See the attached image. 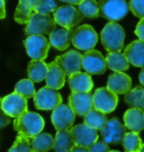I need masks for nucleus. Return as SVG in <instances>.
I'll use <instances>...</instances> for the list:
<instances>
[{
  "label": "nucleus",
  "mask_w": 144,
  "mask_h": 152,
  "mask_svg": "<svg viewBox=\"0 0 144 152\" xmlns=\"http://www.w3.org/2000/svg\"><path fill=\"white\" fill-rule=\"evenodd\" d=\"M31 144L35 152H48L54 148V137L48 133L41 132L33 137Z\"/></svg>",
  "instance_id": "obj_27"
},
{
  "label": "nucleus",
  "mask_w": 144,
  "mask_h": 152,
  "mask_svg": "<svg viewBox=\"0 0 144 152\" xmlns=\"http://www.w3.org/2000/svg\"><path fill=\"white\" fill-rule=\"evenodd\" d=\"M59 1H62V2H67V4H69V5H79V2H80L81 0H59Z\"/></svg>",
  "instance_id": "obj_41"
},
{
  "label": "nucleus",
  "mask_w": 144,
  "mask_h": 152,
  "mask_svg": "<svg viewBox=\"0 0 144 152\" xmlns=\"http://www.w3.org/2000/svg\"><path fill=\"white\" fill-rule=\"evenodd\" d=\"M9 122H10L9 116L6 114L5 112L2 110V108L0 107V129H2V127L7 126V125L9 124Z\"/></svg>",
  "instance_id": "obj_38"
},
{
  "label": "nucleus",
  "mask_w": 144,
  "mask_h": 152,
  "mask_svg": "<svg viewBox=\"0 0 144 152\" xmlns=\"http://www.w3.org/2000/svg\"><path fill=\"white\" fill-rule=\"evenodd\" d=\"M38 0H19L15 10L14 18L18 24H27L35 7L37 5Z\"/></svg>",
  "instance_id": "obj_23"
},
{
  "label": "nucleus",
  "mask_w": 144,
  "mask_h": 152,
  "mask_svg": "<svg viewBox=\"0 0 144 152\" xmlns=\"http://www.w3.org/2000/svg\"><path fill=\"white\" fill-rule=\"evenodd\" d=\"M46 86L55 90H59L65 83V73L56 64V62H51L48 64V73L45 77Z\"/></svg>",
  "instance_id": "obj_22"
},
{
  "label": "nucleus",
  "mask_w": 144,
  "mask_h": 152,
  "mask_svg": "<svg viewBox=\"0 0 144 152\" xmlns=\"http://www.w3.org/2000/svg\"><path fill=\"white\" fill-rule=\"evenodd\" d=\"M99 16L110 22H117L127 15L129 7L126 0H99Z\"/></svg>",
  "instance_id": "obj_3"
},
{
  "label": "nucleus",
  "mask_w": 144,
  "mask_h": 152,
  "mask_svg": "<svg viewBox=\"0 0 144 152\" xmlns=\"http://www.w3.org/2000/svg\"><path fill=\"white\" fill-rule=\"evenodd\" d=\"M82 68L89 75H102L107 69L106 59L97 50L86 51L82 54Z\"/></svg>",
  "instance_id": "obj_14"
},
{
  "label": "nucleus",
  "mask_w": 144,
  "mask_h": 152,
  "mask_svg": "<svg viewBox=\"0 0 144 152\" xmlns=\"http://www.w3.org/2000/svg\"><path fill=\"white\" fill-rule=\"evenodd\" d=\"M126 134V127L122 124V122L114 117L107 120L106 124L104 125L99 135L102 141L106 142L107 144H121L123 142L124 136Z\"/></svg>",
  "instance_id": "obj_8"
},
{
  "label": "nucleus",
  "mask_w": 144,
  "mask_h": 152,
  "mask_svg": "<svg viewBox=\"0 0 144 152\" xmlns=\"http://www.w3.org/2000/svg\"><path fill=\"white\" fill-rule=\"evenodd\" d=\"M51 120L56 131L71 130L75 120V112L71 109L69 105L60 104L52 112Z\"/></svg>",
  "instance_id": "obj_13"
},
{
  "label": "nucleus",
  "mask_w": 144,
  "mask_h": 152,
  "mask_svg": "<svg viewBox=\"0 0 144 152\" xmlns=\"http://www.w3.org/2000/svg\"><path fill=\"white\" fill-rule=\"evenodd\" d=\"M72 140L75 142V145L81 148L88 149L91 147L96 141H98V131L92 129L87 124H78L75 126H72V129L70 130Z\"/></svg>",
  "instance_id": "obj_11"
},
{
  "label": "nucleus",
  "mask_w": 144,
  "mask_h": 152,
  "mask_svg": "<svg viewBox=\"0 0 144 152\" xmlns=\"http://www.w3.org/2000/svg\"><path fill=\"white\" fill-rule=\"evenodd\" d=\"M124 125L132 132L140 133L144 130V110L140 108L127 109L124 114Z\"/></svg>",
  "instance_id": "obj_21"
},
{
  "label": "nucleus",
  "mask_w": 144,
  "mask_h": 152,
  "mask_svg": "<svg viewBox=\"0 0 144 152\" xmlns=\"http://www.w3.org/2000/svg\"><path fill=\"white\" fill-rule=\"evenodd\" d=\"M0 103H1V98H0Z\"/></svg>",
  "instance_id": "obj_45"
},
{
  "label": "nucleus",
  "mask_w": 144,
  "mask_h": 152,
  "mask_svg": "<svg viewBox=\"0 0 144 152\" xmlns=\"http://www.w3.org/2000/svg\"><path fill=\"white\" fill-rule=\"evenodd\" d=\"M9 152H35V151L33 150L29 139L26 137V136L18 134L17 137L15 139L14 144L9 149Z\"/></svg>",
  "instance_id": "obj_33"
},
{
  "label": "nucleus",
  "mask_w": 144,
  "mask_h": 152,
  "mask_svg": "<svg viewBox=\"0 0 144 152\" xmlns=\"http://www.w3.org/2000/svg\"><path fill=\"white\" fill-rule=\"evenodd\" d=\"M68 83L72 92H90L94 88V81L87 72H77L69 76Z\"/></svg>",
  "instance_id": "obj_19"
},
{
  "label": "nucleus",
  "mask_w": 144,
  "mask_h": 152,
  "mask_svg": "<svg viewBox=\"0 0 144 152\" xmlns=\"http://www.w3.org/2000/svg\"><path fill=\"white\" fill-rule=\"evenodd\" d=\"M128 7L134 16L144 18V0H131Z\"/></svg>",
  "instance_id": "obj_35"
},
{
  "label": "nucleus",
  "mask_w": 144,
  "mask_h": 152,
  "mask_svg": "<svg viewBox=\"0 0 144 152\" xmlns=\"http://www.w3.org/2000/svg\"><path fill=\"white\" fill-rule=\"evenodd\" d=\"M78 11L82 18H97L99 16V7L97 0H81Z\"/></svg>",
  "instance_id": "obj_30"
},
{
  "label": "nucleus",
  "mask_w": 144,
  "mask_h": 152,
  "mask_svg": "<svg viewBox=\"0 0 144 152\" xmlns=\"http://www.w3.org/2000/svg\"><path fill=\"white\" fill-rule=\"evenodd\" d=\"M56 26V23L54 22L53 17L50 15H43V14H33L28 23L26 24L25 34L27 36L29 35H46L50 34Z\"/></svg>",
  "instance_id": "obj_5"
},
{
  "label": "nucleus",
  "mask_w": 144,
  "mask_h": 152,
  "mask_svg": "<svg viewBox=\"0 0 144 152\" xmlns=\"http://www.w3.org/2000/svg\"><path fill=\"white\" fill-rule=\"evenodd\" d=\"M140 152H144V142L142 143V147H141V149H140Z\"/></svg>",
  "instance_id": "obj_43"
},
{
  "label": "nucleus",
  "mask_w": 144,
  "mask_h": 152,
  "mask_svg": "<svg viewBox=\"0 0 144 152\" xmlns=\"http://www.w3.org/2000/svg\"><path fill=\"white\" fill-rule=\"evenodd\" d=\"M48 73V64L44 61L32 60L27 66V75L28 79L33 82H42L45 80V77Z\"/></svg>",
  "instance_id": "obj_25"
},
{
  "label": "nucleus",
  "mask_w": 144,
  "mask_h": 152,
  "mask_svg": "<svg viewBox=\"0 0 144 152\" xmlns=\"http://www.w3.org/2000/svg\"><path fill=\"white\" fill-rule=\"evenodd\" d=\"M55 62L63 70L65 76H71L80 72L82 68V54L75 50H71L64 54L56 56Z\"/></svg>",
  "instance_id": "obj_15"
},
{
  "label": "nucleus",
  "mask_w": 144,
  "mask_h": 152,
  "mask_svg": "<svg viewBox=\"0 0 144 152\" xmlns=\"http://www.w3.org/2000/svg\"><path fill=\"white\" fill-rule=\"evenodd\" d=\"M109 152H121V151H117V150H110Z\"/></svg>",
  "instance_id": "obj_44"
},
{
  "label": "nucleus",
  "mask_w": 144,
  "mask_h": 152,
  "mask_svg": "<svg viewBox=\"0 0 144 152\" xmlns=\"http://www.w3.org/2000/svg\"><path fill=\"white\" fill-rule=\"evenodd\" d=\"M69 106L75 115L85 116L92 109V95L90 92H72L69 96Z\"/></svg>",
  "instance_id": "obj_16"
},
{
  "label": "nucleus",
  "mask_w": 144,
  "mask_h": 152,
  "mask_svg": "<svg viewBox=\"0 0 144 152\" xmlns=\"http://www.w3.org/2000/svg\"><path fill=\"white\" fill-rule=\"evenodd\" d=\"M53 19L56 23V25H59L61 27L72 29L83 18L81 17L77 8H75L72 5H65L59 7L54 11Z\"/></svg>",
  "instance_id": "obj_12"
},
{
  "label": "nucleus",
  "mask_w": 144,
  "mask_h": 152,
  "mask_svg": "<svg viewBox=\"0 0 144 152\" xmlns=\"http://www.w3.org/2000/svg\"><path fill=\"white\" fill-rule=\"evenodd\" d=\"M139 80L142 85V87H144V68H142V70L140 72V76H139Z\"/></svg>",
  "instance_id": "obj_42"
},
{
  "label": "nucleus",
  "mask_w": 144,
  "mask_h": 152,
  "mask_svg": "<svg viewBox=\"0 0 144 152\" xmlns=\"http://www.w3.org/2000/svg\"><path fill=\"white\" fill-rule=\"evenodd\" d=\"M135 152H140V151H135Z\"/></svg>",
  "instance_id": "obj_46"
},
{
  "label": "nucleus",
  "mask_w": 144,
  "mask_h": 152,
  "mask_svg": "<svg viewBox=\"0 0 144 152\" xmlns=\"http://www.w3.org/2000/svg\"><path fill=\"white\" fill-rule=\"evenodd\" d=\"M48 42L54 49L59 51H64L72 43L73 31L70 28H64L61 26H55L52 32L48 34Z\"/></svg>",
  "instance_id": "obj_17"
},
{
  "label": "nucleus",
  "mask_w": 144,
  "mask_h": 152,
  "mask_svg": "<svg viewBox=\"0 0 144 152\" xmlns=\"http://www.w3.org/2000/svg\"><path fill=\"white\" fill-rule=\"evenodd\" d=\"M70 152H88V149L78 147V145H75V147L71 149V151H70Z\"/></svg>",
  "instance_id": "obj_40"
},
{
  "label": "nucleus",
  "mask_w": 144,
  "mask_h": 152,
  "mask_svg": "<svg viewBox=\"0 0 144 152\" xmlns=\"http://www.w3.org/2000/svg\"><path fill=\"white\" fill-rule=\"evenodd\" d=\"M44 118L37 113L34 112H25L24 114L18 116L14 121V129L18 132V134L31 139L41 133L44 129Z\"/></svg>",
  "instance_id": "obj_1"
},
{
  "label": "nucleus",
  "mask_w": 144,
  "mask_h": 152,
  "mask_svg": "<svg viewBox=\"0 0 144 152\" xmlns=\"http://www.w3.org/2000/svg\"><path fill=\"white\" fill-rule=\"evenodd\" d=\"M106 59L107 68L113 70L114 72H124L128 70L129 62L126 59L124 53L119 52H108Z\"/></svg>",
  "instance_id": "obj_24"
},
{
  "label": "nucleus",
  "mask_w": 144,
  "mask_h": 152,
  "mask_svg": "<svg viewBox=\"0 0 144 152\" xmlns=\"http://www.w3.org/2000/svg\"><path fill=\"white\" fill-rule=\"evenodd\" d=\"M34 105L41 110H53L56 106L62 104L61 94L50 87H43L36 91L34 96Z\"/></svg>",
  "instance_id": "obj_9"
},
{
  "label": "nucleus",
  "mask_w": 144,
  "mask_h": 152,
  "mask_svg": "<svg viewBox=\"0 0 144 152\" xmlns=\"http://www.w3.org/2000/svg\"><path fill=\"white\" fill-rule=\"evenodd\" d=\"M28 56L32 60L43 61L48 58L51 44L44 35H29L24 41Z\"/></svg>",
  "instance_id": "obj_7"
},
{
  "label": "nucleus",
  "mask_w": 144,
  "mask_h": 152,
  "mask_svg": "<svg viewBox=\"0 0 144 152\" xmlns=\"http://www.w3.org/2000/svg\"><path fill=\"white\" fill-rule=\"evenodd\" d=\"M0 107L9 117L16 118L21 114H24L28 109V102L25 97L17 92H12L1 98Z\"/></svg>",
  "instance_id": "obj_10"
},
{
  "label": "nucleus",
  "mask_w": 144,
  "mask_h": 152,
  "mask_svg": "<svg viewBox=\"0 0 144 152\" xmlns=\"http://www.w3.org/2000/svg\"><path fill=\"white\" fill-rule=\"evenodd\" d=\"M109 145L104 141H96L88 148V152H109Z\"/></svg>",
  "instance_id": "obj_36"
},
{
  "label": "nucleus",
  "mask_w": 144,
  "mask_h": 152,
  "mask_svg": "<svg viewBox=\"0 0 144 152\" xmlns=\"http://www.w3.org/2000/svg\"><path fill=\"white\" fill-rule=\"evenodd\" d=\"M100 39L107 52H119L124 48L125 31L116 22H109L102 28Z\"/></svg>",
  "instance_id": "obj_2"
},
{
  "label": "nucleus",
  "mask_w": 144,
  "mask_h": 152,
  "mask_svg": "<svg viewBox=\"0 0 144 152\" xmlns=\"http://www.w3.org/2000/svg\"><path fill=\"white\" fill-rule=\"evenodd\" d=\"M118 105V97L108 88H98L92 95V107L104 114L113 113Z\"/></svg>",
  "instance_id": "obj_6"
},
{
  "label": "nucleus",
  "mask_w": 144,
  "mask_h": 152,
  "mask_svg": "<svg viewBox=\"0 0 144 152\" xmlns=\"http://www.w3.org/2000/svg\"><path fill=\"white\" fill-rule=\"evenodd\" d=\"M124 100L132 108H140L144 110V87H137L131 89L124 96Z\"/></svg>",
  "instance_id": "obj_28"
},
{
  "label": "nucleus",
  "mask_w": 144,
  "mask_h": 152,
  "mask_svg": "<svg viewBox=\"0 0 144 152\" xmlns=\"http://www.w3.org/2000/svg\"><path fill=\"white\" fill-rule=\"evenodd\" d=\"M6 17V0H0V19Z\"/></svg>",
  "instance_id": "obj_39"
},
{
  "label": "nucleus",
  "mask_w": 144,
  "mask_h": 152,
  "mask_svg": "<svg viewBox=\"0 0 144 152\" xmlns=\"http://www.w3.org/2000/svg\"><path fill=\"white\" fill-rule=\"evenodd\" d=\"M15 92L21 95L23 97L26 99L32 98L35 96V87H34V82L31 79H21L20 81H18L15 86Z\"/></svg>",
  "instance_id": "obj_32"
},
{
  "label": "nucleus",
  "mask_w": 144,
  "mask_h": 152,
  "mask_svg": "<svg viewBox=\"0 0 144 152\" xmlns=\"http://www.w3.org/2000/svg\"><path fill=\"white\" fill-rule=\"evenodd\" d=\"M142 139H141V135L136 132H126V134L123 139V148L126 152H135V151H140V149L142 147Z\"/></svg>",
  "instance_id": "obj_31"
},
{
  "label": "nucleus",
  "mask_w": 144,
  "mask_h": 152,
  "mask_svg": "<svg viewBox=\"0 0 144 152\" xmlns=\"http://www.w3.org/2000/svg\"><path fill=\"white\" fill-rule=\"evenodd\" d=\"M135 35L139 37L140 41L144 42V18H141L135 27Z\"/></svg>",
  "instance_id": "obj_37"
},
{
  "label": "nucleus",
  "mask_w": 144,
  "mask_h": 152,
  "mask_svg": "<svg viewBox=\"0 0 144 152\" xmlns=\"http://www.w3.org/2000/svg\"><path fill=\"white\" fill-rule=\"evenodd\" d=\"M59 8V0H38L37 5L35 7V12L50 15Z\"/></svg>",
  "instance_id": "obj_34"
},
{
  "label": "nucleus",
  "mask_w": 144,
  "mask_h": 152,
  "mask_svg": "<svg viewBox=\"0 0 144 152\" xmlns=\"http://www.w3.org/2000/svg\"><path fill=\"white\" fill-rule=\"evenodd\" d=\"M75 147V142L69 130L58 131L54 139V150L55 152H70Z\"/></svg>",
  "instance_id": "obj_26"
},
{
  "label": "nucleus",
  "mask_w": 144,
  "mask_h": 152,
  "mask_svg": "<svg viewBox=\"0 0 144 152\" xmlns=\"http://www.w3.org/2000/svg\"><path fill=\"white\" fill-rule=\"evenodd\" d=\"M98 42V34L95 28L90 25H81L73 31L72 44L78 50L81 51H90L94 50Z\"/></svg>",
  "instance_id": "obj_4"
},
{
  "label": "nucleus",
  "mask_w": 144,
  "mask_h": 152,
  "mask_svg": "<svg viewBox=\"0 0 144 152\" xmlns=\"http://www.w3.org/2000/svg\"><path fill=\"white\" fill-rule=\"evenodd\" d=\"M106 114H104V113H102V112H99V110H97L95 108L90 109L83 116V123L97 131L102 130L104 127V125L106 124Z\"/></svg>",
  "instance_id": "obj_29"
},
{
  "label": "nucleus",
  "mask_w": 144,
  "mask_h": 152,
  "mask_svg": "<svg viewBox=\"0 0 144 152\" xmlns=\"http://www.w3.org/2000/svg\"><path fill=\"white\" fill-rule=\"evenodd\" d=\"M107 88L116 95H125L132 88V79L124 72H114L108 77Z\"/></svg>",
  "instance_id": "obj_18"
},
{
  "label": "nucleus",
  "mask_w": 144,
  "mask_h": 152,
  "mask_svg": "<svg viewBox=\"0 0 144 152\" xmlns=\"http://www.w3.org/2000/svg\"><path fill=\"white\" fill-rule=\"evenodd\" d=\"M124 54L129 64L136 68H144V42L140 39L133 41L125 48Z\"/></svg>",
  "instance_id": "obj_20"
}]
</instances>
